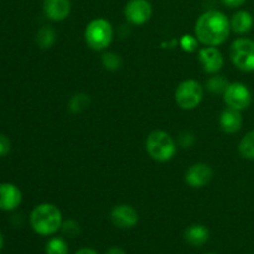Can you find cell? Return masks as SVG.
Returning a JSON list of instances; mask_svg holds the SVG:
<instances>
[{
    "mask_svg": "<svg viewBox=\"0 0 254 254\" xmlns=\"http://www.w3.org/2000/svg\"><path fill=\"white\" fill-rule=\"evenodd\" d=\"M246 1H247V0H221V2H222L225 6L231 7V9H236V7L242 6V5H245Z\"/></svg>",
    "mask_w": 254,
    "mask_h": 254,
    "instance_id": "obj_27",
    "label": "cell"
},
{
    "mask_svg": "<svg viewBox=\"0 0 254 254\" xmlns=\"http://www.w3.org/2000/svg\"><path fill=\"white\" fill-rule=\"evenodd\" d=\"M203 98V87L195 79L181 82L175 91V102L181 109L191 111L200 106Z\"/></svg>",
    "mask_w": 254,
    "mask_h": 254,
    "instance_id": "obj_6",
    "label": "cell"
},
{
    "mask_svg": "<svg viewBox=\"0 0 254 254\" xmlns=\"http://www.w3.org/2000/svg\"><path fill=\"white\" fill-rule=\"evenodd\" d=\"M193 141H195V138H193L192 134L189 133V131H184V133H181L180 136H179V143H180V145L183 146V148H189V146L192 145Z\"/></svg>",
    "mask_w": 254,
    "mask_h": 254,
    "instance_id": "obj_25",
    "label": "cell"
},
{
    "mask_svg": "<svg viewBox=\"0 0 254 254\" xmlns=\"http://www.w3.org/2000/svg\"><path fill=\"white\" fill-rule=\"evenodd\" d=\"M222 96L227 107L237 111L247 109L252 103V93L250 88L241 82H233L228 84Z\"/></svg>",
    "mask_w": 254,
    "mask_h": 254,
    "instance_id": "obj_7",
    "label": "cell"
},
{
    "mask_svg": "<svg viewBox=\"0 0 254 254\" xmlns=\"http://www.w3.org/2000/svg\"><path fill=\"white\" fill-rule=\"evenodd\" d=\"M71 0H44L42 10L45 16L51 21H64L71 14Z\"/></svg>",
    "mask_w": 254,
    "mask_h": 254,
    "instance_id": "obj_12",
    "label": "cell"
},
{
    "mask_svg": "<svg viewBox=\"0 0 254 254\" xmlns=\"http://www.w3.org/2000/svg\"><path fill=\"white\" fill-rule=\"evenodd\" d=\"M253 22V16L250 12L246 11V10H238L230 20L231 30L240 35L247 34L252 30Z\"/></svg>",
    "mask_w": 254,
    "mask_h": 254,
    "instance_id": "obj_16",
    "label": "cell"
},
{
    "mask_svg": "<svg viewBox=\"0 0 254 254\" xmlns=\"http://www.w3.org/2000/svg\"><path fill=\"white\" fill-rule=\"evenodd\" d=\"M205 254H217V253H212V252H211V253H205Z\"/></svg>",
    "mask_w": 254,
    "mask_h": 254,
    "instance_id": "obj_31",
    "label": "cell"
},
{
    "mask_svg": "<svg viewBox=\"0 0 254 254\" xmlns=\"http://www.w3.org/2000/svg\"><path fill=\"white\" fill-rule=\"evenodd\" d=\"M2 247H4V236L0 232V251L2 250Z\"/></svg>",
    "mask_w": 254,
    "mask_h": 254,
    "instance_id": "obj_30",
    "label": "cell"
},
{
    "mask_svg": "<svg viewBox=\"0 0 254 254\" xmlns=\"http://www.w3.org/2000/svg\"><path fill=\"white\" fill-rule=\"evenodd\" d=\"M104 254H127L126 251L121 247H111Z\"/></svg>",
    "mask_w": 254,
    "mask_h": 254,
    "instance_id": "obj_28",
    "label": "cell"
},
{
    "mask_svg": "<svg viewBox=\"0 0 254 254\" xmlns=\"http://www.w3.org/2000/svg\"><path fill=\"white\" fill-rule=\"evenodd\" d=\"M212 176L213 170L208 164L197 163L185 171V183L191 188H203L210 183Z\"/></svg>",
    "mask_w": 254,
    "mask_h": 254,
    "instance_id": "obj_10",
    "label": "cell"
},
{
    "mask_svg": "<svg viewBox=\"0 0 254 254\" xmlns=\"http://www.w3.org/2000/svg\"><path fill=\"white\" fill-rule=\"evenodd\" d=\"M231 31L228 17L218 10H208L197 19L195 35L206 46H218L227 40Z\"/></svg>",
    "mask_w": 254,
    "mask_h": 254,
    "instance_id": "obj_1",
    "label": "cell"
},
{
    "mask_svg": "<svg viewBox=\"0 0 254 254\" xmlns=\"http://www.w3.org/2000/svg\"><path fill=\"white\" fill-rule=\"evenodd\" d=\"M230 82L223 76H213L206 82V88L212 94H223Z\"/></svg>",
    "mask_w": 254,
    "mask_h": 254,
    "instance_id": "obj_21",
    "label": "cell"
},
{
    "mask_svg": "<svg viewBox=\"0 0 254 254\" xmlns=\"http://www.w3.org/2000/svg\"><path fill=\"white\" fill-rule=\"evenodd\" d=\"M91 103L89 96L86 93H77L69 99L68 108L72 113H81L84 109H87Z\"/></svg>",
    "mask_w": 254,
    "mask_h": 254,
    "instance_id": "obj_20",
    "label": "cell"
},
{
    "mask_svg": "<svg viewBox=\"0 0 254 254\" xmlns=\"http://www.w3.org/2000/svg\"><path fill=\"white\" fill-rule=\"evenodd\" d=\"M102 64L104 68L111 72L118 71L122 67V59L116 52H104L102 56Z\"/></svg>",
    "mask_w": 254,
    "mask_h": 254,
    "instance_id": "obj_22",
    "label": "cell"
},
{
    "mask_svg": "<svg viewBox=\"0 0 254 254\" xmlns=\"http://www.w3.org/2000/svg\"><path fill=\"white\" fill-rule=\"evenodd\" d=\"M68 245L61 237H54L47 241L45 246L46 254H68Z\"/></svg>",
    "mask_w": 254,
    "mask_h": 254,
    "instance_id": "obj_19",
    "label": "cell"
},
{
    "mask_svg": "<svg viewBox=\"0 0 254 254\" xmlns=\"http://www.w3.org/2000/svg\"><path fill=\"white\" fill-rule=\"evenodd\" d=\"M198 61L206 73H217L222 69L225 60L223 55L216 46H206L198 50Z\"/></svg>",
    "mask_w": 254,
    "mask_h": 254,
    "instance_id": "obj_9",
    "label": "cell"
},
{
    "mask_svg": "<svg viewBox=\"0 0 254 254\" xmlns=\"http://www.w3.org/2000/svg\"><path fill=\"white\" fill-rule=\"evenodd\" d=\"M111 221L118 228H133L139 221V215L134 207L129 205H118L111 211Z\"/></svg>",
    "mask_w": 254,
    "mask_h": 254,
    "instance_id": "obj_11",
    "label": "cell"
},
{
    "mask_svg": "<svg viewBox=\"0 0 254 254\" xmlns=\"http://www.w3.org/2000/svg\"><path fill=\"white\" fill-rule=\"evenodd\" d=\"M86 44L94 51L106 50L113 40V27L106 19H94L86 26L84 30Z\"/></svg>",
    "mask_w": 254,
    "mask_h": 254,
    "instance_id": "obj_4",
    "label": "cell"
},
{
    "mask_svg": "<svg viewBox=\"0 0 254 254\" xmlns=\"http://www.w3.org/2000/svg\"><path fill=\"white\" fill-rule=\"evenodd\" d=\"M10 148H11V143H10L9 138L4 134H0V156L7 155Z\"/></svg>",
    "mask_w": 254,
    "mask_h": 254,
    "instance_id": "obj_26",
    "label": "cell"
},
{
    "mask_svg": "<svg viewBox=\"0 0 254 254\" xmlns=\"http://www.w3.org/2000/svg\"><path fill=\"white\" fill-rule=\"evenodd\" d=\"M61 230L62 232H64V236H67V237H77V236L79 235V232H81V227H79L78 222H76V221L73 220H68V221H64V222H62V226H61Z\"/></svg>",
    "mask_w": 254,
    "mask_h": 254,
    "instance_id": "obj_23",
    "label": "cell"
},
{
    "mask_svg": "<svg viewBox=\"0 0 254 254\" xmlns=\"http://www.w3.org/2000/svg\"><path fill=\"white\" fill-rule=\"evenodd\" d=\"M243 124V118L241 111L233 109L227 107L223 109L220 116V127L223 133L226 134H236L241 130Z\"/></svg>",
    "mask_w": 254,
    "mask_h": 254,
    "instance_id": "obj_14",
    "label": "cell"
},
{
    "mask_svg": "<svg viewBox=\"0 0 254 254\" xmlns=\"http://www.w3.org/2000/svg\"><path fill=\"white\" fill-rule=\"evenodd\" d=\"M56 41V32L51 26H44L37 31L36 44L40 49L47 50Z\"/></svg>",
    "mask_w": 254,
    "mask_h": 254,
    "instance_id": "obj_17",
    "label": "cell"
},
{
    "mask_svg": "<svg viewBox=\"0 0 254 254\" xmlns=\"http://www.w3.org/2000/svg\"><path fill=\"white\" fill-rule=\"evenodd\" d=\"M231 61L242 72H254V41L247 37L235 40L231 45Z\"/></svg>",
    "mask_w": 254,
    "mask_h": 254,
    "instance_id": "obj_5",
    "label": "cell"
},
{
    "mask_svg": "<svg viewBox=\"0 0 254 254\" xmlns=\"http://www.w3.org/2000/svg\"><path fill=\"white\" fill-rule=\"evenodd\" d=\"M198 40L196 36H191V35H184L180 40V46L183 47L184 51L192 52L197 49Z\"/></svg>",
    "mask_w": 254,
    "mask_h": 254,
    "instance_id": "obj_24",
    "label": "cell"
},
{
    "mask_svg": "<svg viewBox=\"0 0 254 254\" xmlns=\"http://www.w3.org/2000/svg\"><path fill=\"white\" fill-rule=\"evenodd\" d=\"M238 153L243 159L254 160V129L248 131L238 144Z\"/></svg>",
    "mask_w": 254,
    "mask_h": 254,
    "instance_id": "obj_18",
    "label": "cell"
},
{
    "mask_svg": "<svg viewBox=\"0 0 254 254\" xmlns=\"http://www.w3.org/2000/svg\"><path fill=\"white\" fill-rule=\"evenodd\" d=\"M145 148L149 156L159 163L171 160L176 154V143L170 134L164 130H154L148 135Z\"/></svg>",
    "mask_w": 254,
    "mask_h": 254,
    "instance_id": "obj_3",
    "label": "cell"
},
{
    "mask_svg": "<svg viewBox=\"0 0 254 254\" xmlns=\"http://www.w3.org/2000/svg\"><path fill=\"white\" fill-rule=\"evenodd\" d=\"M74 254H98L97 251H94L93 248H89V247H83V248H79Z\"/></svg>",
    "mask_w": 254,
    "mask_h": 254,
    "instance_id": "obj_29",
    "label": "cell"
},
{
    "mask_svg": "<svg viewBox=\"0 0 254 254\" xmlns=\"http://www.w3.org/2000/svg\"><path fill=\"white\" fill-rule=\"evenodd\" d=\"M153 15V6L149 0H129L124 6V16L133 25H143Z\"/></svg>",
    "mask_w": 254,
    "mask_h": 254,
    "instance_id": "obj_8",
    "label": "cell"
},
{
    "mask_svg": "<svg viewBox=\"0 0 254 254\" xmlns=\"http://www.w3.org/2000/svg\"><path fill=\"white\" fill-rule=\"evenodd\" d=\"M22 201V193L16 185L11 183L0 184V210L14 211Z\"/></svg>",
    "mask_w": 254,
    "mask_h": 254,
    "instance_id": "obj_13",
    "label": "cell"
},
{
    "mask_svg": "<svg viewBox=\"0 0 254 254\" xmlns=\"http://www.w3.org/2000/svg\"><path fill=\"white\" fill-rule=\"evenodd\" d=\"M31 228L40 236H51L61 230L62 213L52 203H40L30 215Z\"/></svg>",
    "mask_w": 254,
    "mask_h": 254,
    "instance_id": "obj_2",
    "label": "cell"
},
{
    "mask_svg": "<svg viewBox=\"0 0 254 254\" xmlns=\"http://www.w3.org/2000/svg\"><path fill=\"white\" fill-rule=\"evenodd\" d=\"M184 238L189 245L200 247L207 242L210 238V232H208L207 227H205L203 225H191L184 232Z\"/></svg>",
    "mask_w": 254,
    "mask_h": 254,
    "instance_id": "obj_15",
    "label": "cell"
}]
</instances>
